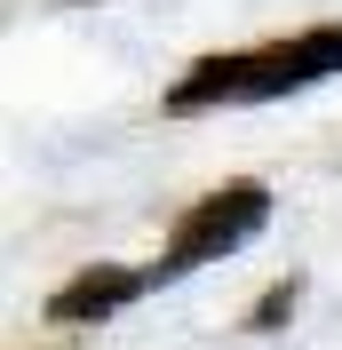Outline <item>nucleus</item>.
I'll use <instances>...</instances> for the list:
<instances>
[{
  "label": "nucleus",
  "mask_w": 342,
  "mask_h": 350,
  "mask_svg": "<svg viewBox=\"0 0 342 350\" xmlns=\"http://www.w3.org/2000/svg\"><path fill=\"white\" fill-rule=\"evenodd\" d=\"M342 72V24L311 32V40H278V48H247V56H207L175 80L168 104L199 111V104H263V96H295V88Z\"/></svg>",
  "instance_id": "nucleus-1"
},
{
  "label": "nucleus",
  "mask_w": 342,
  "mask_h": 350,
  "mask_svg": "<svg viewBox=\"0 0 342 350\" xmlns=\"http://www.w3.org/2000/svg\"><path fill=\"white\" fill-rule=\"evenodd\" d=\"M263 223H271V191H263V183H231V191L199 199L192 215L175 223L168 262H151V286L183 279V271H199V262H215V255H239L247 239H263Z\"/></svg>",
  "instance_id": "nucleus-2"
},
{
  "label": "nucleus",
  "mask_w": 342,
  "mask_h": 350,
  "mask_svg": "<svg viewBox=\"0 0 342 350\" xmlns=\"http://www.w3.org/2000/svg\"><path fill=\"white\" fill-rule=\"evenodd\" d=\"M144 286H151V271H88V279H72L48 310H56V319H111V310L135 303Z\"/></svg>",
  "instance_id": "nucleus-3"
}]
</instances>
